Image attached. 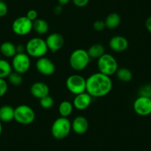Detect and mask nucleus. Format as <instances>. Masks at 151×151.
<instances>
[{"instance_id": "nucleus-29", "label": "nucleus", "mask_w": 151, "mask_h": 151, "mask_svg": "<svg viewBox=\"0 0 151 151\" xmlns=\"http://www.w3.org/2000/svg\"><path fill=\"white\" fill-rule=\"evenodd\" d=\"M93 27L94 30H96V31H102L103 30H104L106 26L104 21H102V20H96V21L93 23Z\"/></svg>"}, {"instance_id": "nucleus-19", "label": "nucleus", "mask_w": 151, "mask_h": 151, "mask_svg": "<svg viewBox=\"0 0 151 151\" xmlns=\"http://www.w3.org/2000/svg\"><path fill=\"white\" fill-rule=\"evenodd\" d=\"M33 30L38 35L46 34L49 30L48 23L43 19H37L33 22Z\"/></svg>"}, {"instance_id": "nucleus-37", "label": "nucleus", "mask_w": 151, "mask_h": 151, "mask_svg": "<svg viewBox=\"0 0 151 151\" xmlns=\"http://www.w3.org/2000/svg\"><path fill=\"white\" fill-rule=\"evenodd\" d=\"M2 122L0 121V136L2 135Z\"/></svg>"}, {"instance_id": "nucleus-15", "label": "nucleus", "mask_w": 151, "mask_h": 151, "mask_svg": "<svg viewBox=\"0 0 151 151\" xmlns=\"http://www.w3.org/2000/svg\"><path fill=\"white\" fill-rule=\"evenodd\" d=\"M72 130L78 135H83L89 128V123L87 118L83 116H78L71 122Z\"/></svg>"}, {"instance_id": "nucleus-23", "label": "nucleus", "mask_w": 151, "mask_h": 151, "mask_svg": "<svg viewBox=\"0 0 151 151\" xmlns=\"http://www.w3.org/2000/svg\"><path fill=\"white\" fill-rule=\"evenodd\" d=\"M116 76L120 82H124V83L130 82L133 78V73L131 70L127 68H119L116 73Z\"/></svg>"}, {"instance_id": "nucleus-24", "label": "nucleus", "mask_w": 151, "mask_h": 151, "mask_svg": "<svg viewBox=\"0 0 151 151\" xmlns=\"http://www.w3.org/2000/svg\"><path fill=\"white\" fill-rule=\"evenodd\" d=\"M13 72L11 64L8 60L0 59V78L5 79Z\"/></svg>"}, {"instance_id": "nucleus-32", "label": "nucleus", "mask_w": 151, "mask_h": 151, "mask_svg": "<svg viewBox=\"0 0 151 151\" xmlns=\"http://www.w3.org/2000/svg\"><path fill=\"white\" fill-rule=\"evenodd\" d=\"M75 6L78 8H84L89 3L90 0H71Z\"/></svg>"}, {"instance_id": "nucleus-26", "label": "nucleus", "mask_w": 151, "mask_h": 151, "mask_svg": "<svg viewBox=\"0 0 151 151\" xmlns=\"http://www.w3.org/2000/svg\"><path fill=\"white\" fill-rule=\"evenodd\" d=\"M40 104L43 109L48 110V109L51 108L54 104V99L50 95L46 96L40 99Z\"/></svg>"}, {"instance_id": "nucleus-7", "label": "nucleus", "mask_w": 151, "mask_h": 151, "mask_svg": "<svg viewBox=\"0 0 151 151\" xmlns=\"http://www.w3.org/2000/svg\"><path fill=\"white\" fill-rule=\"evenodd\" d=\"M65 85L68 91L75 96L86 92V79L79 74L69 76Z\"/></svg>"}, {"instance_id": "nucleus-22", "label": "nucleus", "mask_w": 151, "mask_h": 151, "mask_svg": "<svg viewBox=\"0 0 151 151\" xmlns=\"http://www.w3.org/2000/svg\"><path fill=\"white\" fill-rule=\"evenodd\" d=\"M73 108L72 102L70 101H63L59 105V113L62 117L68 118L72 114Z\"/></svg>"}, {"instance_id": "nucleus-11", "label": "nucleus", "mask_w": 151, "mask_h": 151, "mask_svg": "<svg viewBox=\"0 0 151 151\" xmlns=\"http://www.w3.org/2000/svg\"><path fill=\"white\" fill-rule=\"evenodd\" d=\"M36 70L45 76H50L55 73L56 66L52 60L46 56L37 59L36 62Z\"/></svg>"}, {"instance_id": "nucleus-17", "label": "nucleus", "mask_w": 151, "mask_h": 151, "mask_svg": "<svg viewBox=\"0 0 151 151\" xmlns=\"http://www.w3.org/2000/svg\"><path fill=\"white\" fill-rule=\"evenodd\" d=\"M14 119V108L11 105L5 104L0 107V121L10 122Z\"/></svg>"}, {"instance_id": "nucleus-20", "label": "nucleus", "mask_w": 151, "mask_h": 151, "mask_svg": "<svg viewBox=\"0 0 151 151\" xmlns=\"http://www.w3.org/2000/svg\"><path fill=\"white\" fill-rule=\"evenodd\" d=\"M104 23L107 29L114 30L119 26L121 23V17L117 13H111L106 17Z\"/></svg>"}, {"instance_id": "nucleus-10", "label": "nucleus", "mask_w": 151, "mask_h": 151, "mask_svg": "<svg viewBox=\"0 0 151 151\" xmlns=\"http://www.w3.org/2000/svg\"><path fill=\"white\" fill-rule=\"evenodd\" d=\"M133 110L141 116H146L151 114V99L139 96L135 99L133 104Z\"/></svg>"}, {"instance_id": "nucleus-28", "label": "nucleus", "mask_w": 151, "mask_h": 151, "mask_svg": "<svg viewBox=\"0 0 151 151\" xmlns=\"http://www.w3.org/2000/svg\"><path fill=\"white\" fill-rule=\"evenodd\" d=\"M8 82L5 81V79L0 78V98L5 95L8 92Z\"/></svg>"}, {"instance_id": "nucleus-4", "label": "nucleus", "mask_w": 151, "mask_h": 151, "mask_svg": "<svg viewBox=\"0 0 151 151\" xmlns=\"http://www.w3.org/2000/svg\"><path fill=\"white\" fill-rule=\"evenodd\" d=\"M72 130L71 122L68 118L59 117L53 122L51 126V134L53 138L62 140L68 137Z\"/></svg>"}, {"instance_id": "nucleus-14", "label": "nucleus", "mask_w": 151, "mask_h": 151, "mask_svg": "<svg viewBox=\"0 0 151 151\" xmlns=\"http://www.w3.org/2000/svg\"><path fill=\"white\" fill-rule=\"evenodd\" d=\"M93 97L87 92L76 95L73 101V105L74 108L78 110H84L90 107L92 102Z\"/></svg>"}, {"instance_id": "nucleus-13", "label": "nucleus", "mask_w": 151, "mask_h": 151, "mask_svg": "<svg viewBox=\"0 0 151 151\" xmlns=\"http://www.w3.org/2000/svg\"><path fill=\"white\" fill-rule=\"evenodd\" d=\"M129 42L123 36H114L109 41V47L113 51L121 53L128 48Z\"/></svg>"}, {"instance_id": "nucleus-36", "label": "nucleus", "mask_w": 151, "mask_h": 151, "mask_svg": "<svg viewBox=\"0 0 151 151\" xmlns=\"http://www.w3.org/2000/svg\"><path fill=\"white\" fill-rule=\"evenodd\" d=\"M71 0H58V2H59V4L62 6H64V5H66L70 2Z\"/></svg>"}, {"instance_id": "nucleus-2", "label": "nucleus", "mask_w": 151, "mask_h": 151, "mask_svg": "<svg viewBox=\"0 0 151 151\" xmlns=\"http://www.w3.org/2000/svg\"><path fill=\"white\" fill-rule=\"evenodd\" d=\"M26 53L30 57L40 58L45 56L48 52L45 40L40 37H33L25 45Z\"/></svg>"}, {"instance_id": "nucleus-1", "label": "nucleus", "mask_w": 151, "mask_h": 151, "mask_svg": "<svg viewBox=\"0 0 151 151\" xmlns=\"http://www.w3.org/2000/svg\"><path fill=\"white\" fill-rule=\"evenodd\" d=\"M113 82L109 76L96 72L86 79V92L93 98H101L110 93Z\"/></svg>"}, {"instance_id": "nucleus-18", "label": "nucleus", "mask_w": 151, "mask_h": 151, "mask_svg": "<svg viewBox=\"0 0 151 151\" xmlns=\"http://www.w3.org/2000/svg\"><path fill=\"white\" fill-rule=\"evenodd\" d=\"M0 53L6 58H13L17 53V45L11 42H5L0 45Z\"/></svg>"}, {"instance_id": "nucleus-8", "label": "nucleus", "mask_w": 151, "mask_h": 151, "mask_svg": "<svg viewBox=\"0 0 151 151\" xmlns=\"http://www.w3.org/2000/svg\"><path fill=\"white\" fill-rule=\"evenodd\" d=\"M13 70L20 74H24L30 70L31 66L30 57L26 53H17L12 58L11 62Z\"/></svg>"}, {"instance_id": "nucleus-12", "label": "nucleus", "mask_w": 151, "mask_h": 151, "mask_svg": "<svg viewBox=\"0 0 151 151\" xmlns=\"http://www.w3.org/2000/svg\"><path fill=\"white\" fill-rule=\"evenodd\" d=\"M48 50L52 53H56L63 47L65 39L63 36L59 33H53L48 35L45 40Z\"/></svg>"}, {"instance_id": "nucleus-30", "label": "nucleus", "mask_w": 151, "mask_h": 151, "mask_svg": "<svg viewBox=\"0 0 151 151\" xmlns=\"http://www.w3.org/2000/svg\"><path fill=\"white\" fill-rule=\"evenodd\" d=\"M8 8L3 0H0V17H4L8 14Z\"/></svg>"}, {"instance_id": "nucleus-9", "label": "nucleus", "mask_w": 151, "mask_h": 151, "mask_svg": "<svg viewBox=\"0 0 151 151\" xmlns=\"http://www.w3.org/2000/svg\"><path fill=\"white\" fill-rule=\"evenodd\" d=\"M13 32L17 36H24L33 30V22L27 17H19L12 23Z\"/></svg>"}, {"instance_id": "nucleus-5", "label": "nucleus", "mask_w": 151, "mask_h": 151, "mask_svg": "<svg viewBox=\"0 0 151 151\" xmlns=\"http://www.w3.org/2000/svg\"><path fill=\"white\" fill-rule=\"evenodd\" d=\"M97 68L99 72L110 76L116 74L119 69L118 62L113 55L105 53L97 59Z\"/></svg>"}, {"instance_id": "nucleus-21", "label": "nucleus", "mask_w": 151, "mask_h": 151, "mask_svg": "<svg viewBox=\"0 0 151 151\" xmlns=\"http://www.w3.org/2000/svg\"><path fill=\"white\" fill-rule=\"evenodd\" d=\"M88 53L91 59H98L105 53V48L101 44H94L89 47Z\"/></svg>"}, {"instance_id": "nucleus-35", "label": "nucleus", "mask_w": 151, "mask_h": 151, "mask_svg": "<svg viewBox=\"0 0 151 151\" xmlns=\"http://www.w3.org/2000/svg\"><path fill=\"white\" fill-rule=\"evenodd\" d=\"M62 12V6L60 5H58L54 8V14L56 15H59Z\"/></svg>"}, {"instance_id": "nucleus-3", "label": "nucleus", "mask_w": 151, "mask_h": 151, "mask_svg": "<svg viewBox=\"0 0 151 151\" xmlns=\"http://www.w3.org/2000/svg\"><path fill=\"white\" fill-rule=\"evenodd\" d=\"M91 60L88 50L79 48L76 49L71 53L69 58V64L73 70L80 72L86 69Z\"/></svg>"}, {"instance_id": "nucleus-27", "label": "nucleus", "mask_w": 151, "mask_h": 151, "mask_svg": "<svg viewBox=\"0 0 151 151\" xmlns=\"http://www.w3.org/2000/svg\"><path fill=\"white\" fill-rule=\"evenodd\" d=\"M139 96L151 99V84H147L141 87L139 91Z\"/></svg>"}, {"instance_id": "nucleus-25", "label": "nucleus", "mask_w": 151, "mask_h": 151, "mask_svg": "<svg viewBox=\"0 0 151 151\" xmlns=\"http://www.w3.org/2000/svg\"><path fill=\"white\" fill-rule=\"evenodd\" d=\"M8 82L11 84L12 85L14 86H19V85H21L23 82V78L22 75L19 73L15 72V71H13L8 77Z\"/></svg>"}, {"instance_id": "nucleus-34", "label": "nucleus", "mask_w": 151, "mask_h": 151, "mask_svg": "<svg viewBox=\"0 0 151 151\" xmlns=\"http://www.w3.org/2000/svg\"><path fill=\"white\" fill-rule=\"evenodd\" d=\"M145 27H146L147 30L151 33V17L147 19L146 22H145Z\"/></svg>"}, {"instance_id": "nucleus-31", "label": "nucleus", "mask_w": 151, "mask_h": 151, "mask_svg": "<svg viewBox=\"0 0 151 151\" xmlns=\"http://www.w3.org/2000/svg\"><path fill=\"white\" fill-rule=\"evenodd\" d=\"M26 17L32 22H34L35 20H36L38 19V13L36 10L31 9L29 10L27 12V14H26Z\"/></svg>"}, {"instance_id": "nucleus-33", "label": "nucleus", "mask_w": 151, "mask_h": 151, "mask_svg": "<svg viewBox=\"0 0 151 151\" xmlns=\"http://www.w3.org/2000/svg\"><path fill=\"white\" fill-rule=\"evenodd\" d=\"M17 53H26V47L25 45L22 44H19L17 45Z\"/></svg>"}, {"instance_id": "nucleus-16", "label": "nucleus", "mask_w": 151, "mask_h": 151, "mask_svg": "<svg viewBox=\"0 0 151 151\" xmlns=\"http://www.w3.org/2000/svg\"><path fill=\"white\" fill-rule=\"evenodd\" d=\"M30 93L34 98L41 99L43 97L48 96L50 93V88L43 82H36L30 87Z\"/></svg>"}, {"instance_id": "nucleus-6", "label": "nucleus", "mask_w": 151, "mask_h": 151, "mask_svg": "<svg viewBox=\"0 0 151 151\" xmlns=\"http://www.w3.org/2000/svg\"><path fill=\"white\" fill-rule=\"evenodd\" d=\"M36 119L34 110L27 104H19L14 108V120L22 125L31 124Z\"/></svg>"}]
</instances>
